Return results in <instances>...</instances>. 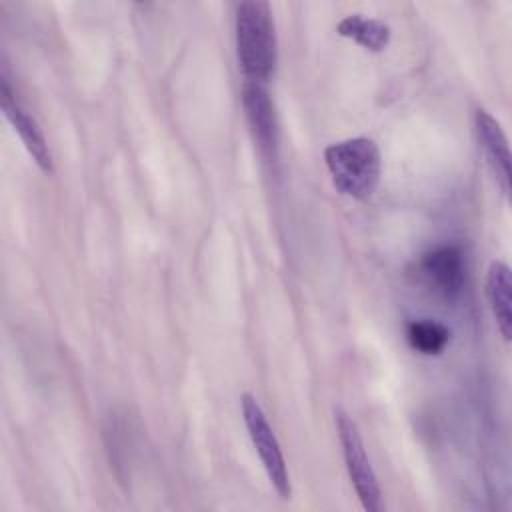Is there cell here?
<instances>
[{"label":"cell","mask_w":512,"mask_h":512,"mask_svg":"<svg viewBox=\"0 0 512 512\" xmlns=\"http://www.w3.org/2000/svg\"><path fill=\"white\" fill-rule=\"evenodd\" d=\"M424 284L442 298H456L462 292L466 278V264L462 250L452 244H442L426 254L418 262Z\"/></svg>","instance_id":"6"},{"label":"cell","mask_w":512,"mask_h":512,"mask_svg":"<svg viewBox=\"0 0 512 512\" xmlns=\"http://www.w3.org/2000/svg\"><path fill=\"white\" fill-rule=\"evenodd\" d=\"M242 106L258 148L264 154H274L278 146V118L266 86L262 82L246 80L242 84Z\"/></svg>","instance_id":"7"},{"label":"cell","mask_w":512,"mask_h":512,"mask_svg":"<svg viewBox=\"0 0 512 512\" xmlns=\"http://www.w3.org/2000/svg\"><path fill=\"white\" fill-rule=\"evenodd\" d=\"M0 106H2V112H4L6 120L10 122L12 130L18 134L26 152L34 160V164L42 172L52 174L54 172V160H52V152L48 148V142H46L38 122L16 100V96L12 92V86L6 78V72L0 74Z\"/></svg>","instance_id":"5"},{"label":"cell","mask_w":512,"mask_h":512,"mask_svg":"<svg viewBox=\"0 0 512 512\" xmlns=\"http://www.w3.org/2000/svg\"><path fill=\"white\" fill-rule=\"evenodd\" d=\"M240 406H242V418H244L248 436L252 440V446L262 462V468H264L270 484L274 486L276 494L282 500H288L292 496V484H290L288 466H286L280 442L274 434V428L270 426V422L254 394L244 392L240 396Z\"/></svg>","instance_id":"4"},{"label":"cell","mask_w":512,"mask_h":512,"mask_svg":"<svg viewBox=\"0 0 512 512\" xmlns=\"http://www.w3.org/2000/svg\"><path fill=\"white\" fill-rule=\"evenodd\" d=\"M406 338L416 352L426 356H436L444 352V348L448 346L450 330L438 320L420 318V320H412L406 326Z\"/></svg>","instance_id":"11"},{"label":"cell","mask_w":512,"mask_h":512,"mask_svg":"<svg viewBox=\"0 0 512 512\" xmlns=\"http://www.w3.org/2000/svg\"><path fill=\"white\" fill-rule=\"evenodd\" d=\"M486 298L496 320L500 336L510 342L512 338V278L510 266L502 260L490 262L486 270Z\"/></svg>","instance_id":"9"},{"label":"cell","mask_w":512,"mask_h":512,"mask_svg":"<svg viewBox=\"0 0 512 512\" xmlns=\"http://www.w3.org/2000/svg\"><path fill=\"white\" fill-rule=\"evenodd\" d=\"M236 56L246 80L266 82L276 70L278 38L272 8L264 0H244L234 18Z\"/></svg>","instance_id":"1"},{"label":"cell","mask_w":512,"mask_h":512,"mask_svg":"<svg viewBox=\"0 0 512 512\" xmlns=\"http://www.w3.org/2000/svg\"><path fill=\"white\" fill-rule=\"evenodd\" d=\"M336 32L344 38L354 40L364 50L382 52L390 44V26L378 18L364 14H348L336 24Z\"/></svg>","instance_id":"10"},{"label":"cell","mask_w":512,"mask_h":512,"mask_svg":"<svg viewBox=\"0 0 512 512\" xmlns=\"http://www.w3.org/2000/svg\"><path fill=\"white\" fill-rule=\"evenodd\" d=\"M334 424H336L338 440L342 446L344 466L362 508L368 512H380L382 490H380L376 472L370 464V458L366 454V446L356 422L342 408H334Z\"/></svg>","instance_id":"3"},{"label":"cell","mask_w":512,"mask_h":512,"mask_svg":"<svg viewBox=\"0 0 512 512\" xmlns=\"http://www.w3.org/2000/svg\"><path fill=\"white\" fill-rule=\"evenodd\" d=\"M324 162L334 188L354 200H366L380 182L382 158L372 138L356 136L334 142L324 150Z\"/></svg>","instance_id":"2"},{"label":"cell","mask_w":512,"mask_h":512,"mask_svg":"<svg viewBox=\"0 0 512 512\" xmlns=\"http://www.w3.org/2000/svg\"><path fill=\"white\" fill-rule=\"evenodd\" d=\"M474 130L486 164L504 196L510 194V148L500 122L484 108L474 112Z\"/></svg>","instance_id":"8"}]
</instances>
